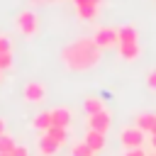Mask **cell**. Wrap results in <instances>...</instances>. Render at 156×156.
<instances>
[{
    "label": "cell",
    "instance_id": "6da1fadb",
    "mask_svg": "<svg viewBox=\"0 0 156 156\" xmlns=\"http://www.w3.org/2000/svg\"><path fill=\"white\" fill-rule=\"evenodd\" d=\"M100 51L102 49L95 44L93 37H80L68 46H63L61 58H63V66L71 71H88L100 63Z\"/></svg>",
    "mask_w": 156,
    "mask_h": 156
},
{
    "label": "cell",
    "instance_id": "7a4b0ae2",
    "mask_svg": "<svg viewBox=\"0 0 156 156\" xmlns=\"http://www.w3.org/2000/svg\"><path fill=\"white\" fill-rule=\"evenodd\" d=\"M15 22H17V29H20V34H22V37H34V34H37V29H39V20H37V15H34L32 10L20 12Z\"/></svg>",
    "mask_w": 156,
    "mask_h": 156
},
{
    "label": "cell",
    "instance_id": "3957f363",
    "mask_svg": "<svg viewBox=\"0 0 156 156\" xmlns=\"http://www.w3.org/2000/svg\"><path fill=\"white\" fill-rule=\"evenodd\" d=\"M119 139H122L124 149H141L146 141V132H141L139 127H127L119 132Z\"/></svg>",
    "mask_w": 156,
    "mask_h": 156
},
{
    "label": "cell",
    "instance_id": "277c9868",
    "mask_svg": "<svg viewBox=\"0 0 156 156\" xmlns=\"http://www.w3.org/2000/svg\"><path fill=\"white\" fill-rule=\"evenodd\" d=\"M93 39H95V44H98L100 49H112V46L119 44V34H117V29H112V27H100V29L93 34Z\"/></svg>",
    "mask_w": 156,
    "mask_h": 156
},
{
    "label": "cell",
    "instance_id": "5b68a950",
    "mask_svg": "<svg viewBox=\"0 0 156 156\" xmlns=\"http://www.w3.org/2000/svg\"><path fill=\"white\" fill-rule=\"evenodd\" d=\"M22 95H24L27 102H44L46 100V88H44V83L32 80V83H27L22 88Z\"/></svg>",
    "mask_w": 156,
    "mask_h": 156
},
{
    "label": "cell",
    "instance_id": "8992f818",
    "mask_svg": "<svg viewBox=\"0 0 156 156\" xmlns=\"http://www.w3.org/2000/svg\"><path fill=\"white\" fill-rule=\"evenodd\" d=\"M110 124H112V117H110V112H107V110H102V112H98V115H90V117H88V129H95V132L107 134Z\"/></svg>",
    "mask_w": 156,
    "mask_h": 156
},
{
    "label": "cell",
    "instance_id": "52a82bcc",
    "mask_svg": "<svg viewBox=\"0 0 156 156\" xmlns=\"http://www.w3.org/2000/svg\"><path fill=\"white\" fill-rule=\"evenodd\" d=\"M83 141L88 144V149H90L93 154H98V151H102V149H105V134H102V132L88 129V132H85V136H83Z\"/></svg>",
    "mask_w": 156,
    "mask_h": 156
},
{
    "label": "cell",
    "instance_id": "ba28073f",
    "mask_svg": "<svg viewBox=\"0 0 156 156\" xmlns=\"http://www.w3.org/2000/svg\"><path fill=\"white\" fill-rule=\"evenodd\" d=\"M51 122H54V127L68 129L71 127V110L68 107H54L51 110Z\"/></svg>",
    "mask_w": 156,
    "mask_h": 156
},
{
    "label": "cell",
    "instance_id": "9c48e42d",
    "mask_svg": "<svg viewBox=\"0 0 156 156\" xmlns=\"http://www.w3.org/2000/svg\"><path fill=\"white\" fill-rule=\"evenodd\" d=\"M54 122H51V110H41L39 115H34V119H32V127L37 129V132H46L49 127H51Z\"/></svg>",
    "mask_w": 156,
    "mask_h": 156
},
{
    "label": "cell",
    "instance_id": "30bf717a",
    "mask_svg": "<svg viewBox=\"0 0 156 156\" xmlns=\"http://www.w3.org/2000/svg\"><path fill=\"white\" fill-rule=\"evenodd\" d=\"M76 12H78V20H83V22H95L100 7H98V5H76Z\"/></svg>",
    "mask_w": 156,
    "mask_h": 156
},
{
    "label": "cell",
    "instance_id": "8fae6325",
    "mask_svg": "<svg viewBox=\"0 0 156 156\" xmlns=\"http://www.w3.org/2000/svg\"><path fill=\"white\" fill-rule=\"evenodd\" d=\"M136 127H139L141 132L151 134L154 127H156V115H154V112H141V115H136Z\"/></svg>",
    "mask_w": 156,
    "mask_h": 156
},
{
    "label": "cell",
    "instance_id": "7c38bea8",
    "mask_svg": "<svg viewBox=\"0 0 156 156\" xmlns=\"http://www.w3.org/2000/svg\"><path fill=\"white\" fill-rule=\"evenodd\" d=\"M117 34H119V44H136V41H139V34H136V29H134L132 24L119 27ZM119 44H117V46H119Z\"/></svg>",
    "mask_w": 156,
    "mask_h": 156
},
{
    "label": "cell",
    "instance_id": "4fadbf2b",
    "mask_svg": "<svg viewBox=\"0 0 156 156\" xmlns=\"http://www.w3.org/2000/svg\"><path fill=\"white\" fill-rule=\"evenodd\" d=\"M117 49H119V56H122L124 61H134V58H139V54H141L139 41H136V44H119Z\"/></svg>",
    "mask_w": 156,
    "mask_h": 156
},
{
    "label": "cell",
    "instance_id": "5bb4252c",
    "mask_svg": "<svg viewBox=\"0 0 156 156\" xmlns=\"http://www.w3.org/2000/svg\"><path fill=\"white\" fill-rule=\"evenodd\" d=\"M37 149H39V154H41V156H54V154L58 151V144H56V141H51L46 134H41V136H39Z\"/></svg>",
    "mask_w": 156,
    "mask_h": 156
},
{
    "label": "cell",
    "instance_id": "9a60e30c",
    "mask_svg": "<svg viewBox=\"0 0 156 156\" xmlns=\"http://www.w3.org/2000/svg\"><path fill=\"white\" fill-rule=\"evenodd\" d=\"M44 134H46V136H49L51 141H56L58 146L68 141V129H63V127H54V124H51V127H49V129H46Z\"/></svg>",
    "mask_w": 156,
    "mask_h": 156
},
{
    "label": "cell",
    "instance_id": "2e32d148",
    "mask_svg": "<svg viewBox=\"0 0 156 156\" xmlns=\"http://www.w3.org/2000/svg\"><path fill=\"white\" fill-rule=\"evenodd\" d=\"M83 110H85V115L90 117V115L102 112L105 107H102V100H100V98H85V100H83Z\"/></svg>",
    "mask_w": 156,
    "mask_h": 156
},
{
    "label": "cell",
    "instance_id": "e0dca14e",
    "mask_svg": "<svg viewBox=\"0 0 156 156\" xmlns=\"http://www.w3.org/2000/svg\"><path fill=\"white\" fill-rule=\"evenodd\" d=\"M15 149H17L15 136H10L7 132H5V134H0V154H12Z\"/></svg>",
    "mask_w": 156,
    "mask_h": 156
},
{
    "label": "cell",
    "instance_id": "ac0fdd59",
    "mask_svg": "<svg viewBox=\"0 0 156 156\" xmlns=\"http://www.w3.org/2000/svg\"><path fill=\"white\" fill-rule=\"evenodd\" d=\"M71 156H93V151L88 149V144H85V141H80V144H76V146H73Z\"/></svg>",
    "mask_w": 156,
    "mask_h": 156
},
{
    "label": "cell",
    "instance_id": "d6986e66",
    "mask_svg": "<svg viewBox=\"0 0 156 156\" xmlns=\"http://www.w3.org/2000/svg\"><path fill=\"white\" fill-rule=\"evenodd\" d=\"M12 68V51L0 54V71H10Z\"/></svg>",
    "mask_w": 156,
    "mask_h": 156
},
{
    "label": "cell",
    "instance_id": "ffe728a7",
    "mask_svg": "<svg viewBox=\"0 0 156 156\" xmlns=\"http://www.w3.org/2000/svg\"><path fill=\"white\" fill-rule=\"evenodd\" d=\"M7 51H12V41H10V37L0 34V54H7Z\"/></svg>",
    "mask_w": 156,
    "mask_h": 156
},
{
    "label": "cell",
    "instance_id": "44dd1931",
    "mask_svg": "<svg viewBox=\"0 0 156 156\" xmlns=\"http://www.w3.org/2000/svg\"><path fill=\"white\" fill-rule=\"evenodd\" d=\"M146 85H149V88H154V90H156V68H154V71H151V73H149V76H146Z\"/></svg>",
    "mask_w": 156,
    "mask_h": 156
},
{
    "label": "cell",
    "instance_id": "7402d4cb",
    "mask_svg": "<svg viewBox=\"0 0 156 156\" xmlns=\"http://www.w3.org/2000/svg\"><path fill=\"white\" fill-rule=\"evenodd\" d=\"M124 156H146V151L144 149H127Z\"/></svg>",
    "mask_w": 156,
    "mask_h": 156
},
{
    "label": "cell",
    "instance_id": "603a6c76",
    "mask_svg": "<svg viewBox=\"0 0 156 156\" xmlns=\"http://www.w3.org/2000/svg\"><path fill=\"white\" fill-rule=\"evenodd\" d=\"M10 156H29V151H27L24 146H17V149H15V151H12Z\"/></svg>",
    "mask_w": 156,
    "mask_h": 156
},
{
    "label": "cell",
    "instance_id": "cb8c5ba5",
    "mask_svg": "<svg viewBox=\"0 0 156 156\" xmlns=\"http://www.w3.org/2000/svg\"><path fill=\"white\" fill-rule=\"evenodd\" d=\"M73 2H76V5H98V7H100L102 0H73Z\"/></svg>",
    "mask_w": 156,
    "mask_h": 156
},
{
    "label": "cell",
    "instance_id": "d4e9b609",
    "mask_svg": "<svg viewBox=\"0 0 156 156\" xmlns=\"http://www.w3.org/2000/svg\"><path fill=\"white\" fill-rule=\"evenodd\" d=\"M0 134H5V122H2V117H0Z\"/></svg>",
    "mask_w": 156,
    "mask_h": 156
},
{
    "label": "cell",
    "instance_id": "484cf974",
    "mask_svg": "<svg viewBox=\"0 0 156 156\" xmlns=\"http://www.w3.org/2000/svg\"><path fill=\"white\" fill-rule=\"evenodd\" d=\"M151 139V144H154V149H156V136H149Z\"/></svg>",
    "mask_w": 156,
    "mask_h": 156
},
{
    "label": "cell",
    "instance_id": "4316f807",
    "mask_svg": "<svg viewBox=\"0 0 156 156\" xmlns=\"http://www.w3.org/2000/svg\"><path fill=\"white\" fill-rule=\"evenodd\" d=\"M32 2H46V0H32Z\"/></svg>",
    "mask_w": 156,
    "mask_h": 156
},
{
    "label": "cell",
    "instance_id": "83f0119b",
    "mask_svg": "<svg viewBox=\"0 0 156 156\" xmlns=\"http://www.w3.org/2000/svg\"><path fill=\"white\" fill-rule=\"evenodd\" d=\"M146 156H156V154H146Z\"/></svg>",
    "mask_w": 156,
    "mask_h": 156
},
{
    "label": "cell",
    "instance_id": "f1b7e54d",
    "mask_svg": "<svg viewBox=\"0 0 156 156\" xmlns=\"http://www.w3.org/2000/svg\"><path fill=\"white\" fill-rule=\"evenodd\" d=\"M0 156H10V154H0Z\"/></svg>",
    "mask_w": 156,
    "mask_h": 156
},
{
    "label": "cell",
    "instance_id": "f546056e",
    "mask_svg": "<svg viewBox=\"0 0 156 156\" xmlns=\"http://www.w3.org/2000/svg\"><path fill=\"white\" fill-rule=\"evenodd\" d=\"M0 76H2V71H0Z\"/></svg>",
    "mask_w": 156,
    "mask_h": 156
},
{
    "label": "cell",
    "instance_id": "4dcf8cb0",
    "mask_svg": "<svg viewBox=\"0 0 156 156\" xmlns=\"http://www.w3.org/2000/svg\"><path fill=\"white\" fill-rule=\"evenodd\" d=\"M154 154H156V151H154Z\"/></svg>",
    "mask_w": 156,
    "mask_h": 156
}]
</instances>
